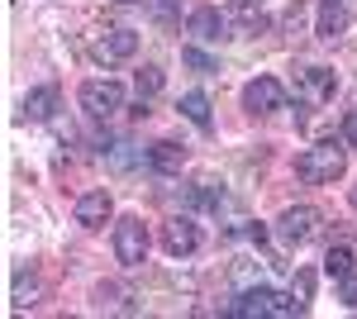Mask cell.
Listing matches in <instances>:
<instances>
[{"label":"cell","instance_id":"1","mask_svg":"<svg viewBox=\"0 0 357 319\" xmlns=\"http://www.w3.org/2000/svg\"><path fill=\"white\" fill-rule=\"evenodd\" d=\"M348 172V148L343 143H314V148H305L301 158H296V177H301L305 186H333L338 177Z\"/></svg>","mask_w":357,"mask_h":319},{"label":"cell","instance_id":"2","mask_svg":"<svg viewBox=\"0 0 357 319\" xmlns=\"http://www.w3.org/2000/svg\"><path fill=\"white\" fill-rule=\"evenodd\" d=\"M82 110L91 119H114L119 110H124V86L110 77H96L82 86Z\"/></svg>","mask_w":357,"mask_h":319},{"label":"cell","instance_id":"3","mask_svg":"<svg viewBox=\"0 0 357 319\" xmlns=\"http://www.w3.org/2000/svg\"><path fill=\"white\" fill-rule=\"evenodd\" d=\"M114 258L124 267H143V258H148V229H143L138 214H124L114 224Z\"/></svg>","mask_w":357,"mask_h":319},{"label":"cell","instance_id":"4","mask_svg":"<svg viewBox=\"0 0 357 319\" xmlns=\"http://www.w3.org/2000/svg\"><path fill=\"white\" fill-rule=\"evenodd\" d=\"M276 234H281V243H291V248L310 243L319 234V210L314 205H291V210L276 219Z\"/></svg>","mask_w":357,"mask_h":319},{"label":"cell","instance_id":"5","mask_svg":"<svg viewBox=\"0 0 357 319\" xmlns=\"http://www.w3.org/2000/svg\"><path fill=\"white\" fill-rule=\"evenodd\" d=\"M162 243H167V253H172V258H191L195 248H200V229H195V219H191V214H176V219H167Z\"/></svg>","mask_w":357,"mask_h":319},{"label":"cell","instance_id":"6","mask_svg":"<svg viewBox=\"0 0 357 319\" xmlns=\"http://www.w3.org/2000/svg\"><path fill=\"white\" fill-rule=\"evenodd\" d=\"M281 101H286V91H281L276 77H257V81L243 86V105L252 110V114H272V110H281Z\"/></svg>","mask_w":357,"mask_h":319},{"label":"cell","instance_id":"7","mask_svg":"<svg viewBox=\"0 0 357 319\" xmlns=\"http://www.w3.org/2000/svg\"><path fill=\"white\" fill-rule=\"evenodd\" d=\"M186 29H191L200 43H220V38H234V34H229V20H224L215 5H200V10H191Z\"/></svg>","mask_w":357,"mask_h":319},{"label":"cell","instance_id":"8","mask_svg":"<svg viewBox=\"0 0 357 319\" xmlns=\"http://www.w3.org/2000/svg\"><path fill=\"white\" fill-rule=\"evenodd\" d=\"M138 53L134 29H105V38H96V62H124Z\"/></svg>","mask_w":357,"mask_h":319},{"label":"cell","instance_id":"9","mask_svg":"<svg viewBox=\"0 0 357 319\" xmlns=\"http://www.w3.org/2000/svg\"><path fill=\"white\" fill-rule=\"evenodd\" d=\"M343 29H348V5L343 0H319V15H314V34L333 43V38H343Z\"/></svg>","mask_w":357,"mask_h":319},{"label":"cell","instance_id":"10","mask_svg":"<svg viewBox=\"0 0 357 319\" xmlns=\"http://www.w3.org/2000/svg\"><path fill=\"white\" fill-rule=\"evenodd\" d=\"M272 305H276V291H267V286H248L234 305H229V315H238V319H262V315H272Z\"/></svg>","mask_w":357,"mask_h":319},{"label":"cell","instance_id":"11","mask_svg":"<svg viewBox=\"0 0 357 319\" xmlns=\"http://www.w3.org/2000/svg\"><path fill=\"white\" fill-rule=\"evenodd\" d=\"M110 219V191H86L77 200V224L82 229H100Z\"/></svg>","mask_w":357,"mask_h":319},{"label":"cell","instance_id":"12","mask_svg":"<svg viewBox=\"0 0 357 319\" xmlns=\"http://www.w3.org/2000/svg\"><path fill=\"white\" fill-rule=\"evenodd\" d=\"M296 86H301V91L310 96V101H329L338 81H333V72H329V67H305L301 77H296Z\"/></svg>","mask_w":357,"mask_h":319},{"label":"cell","instance_id":"13","mask_svg":"<svg viewBox=\"0 0 357 319\" xmlns=\"http://www.w3.org/2000/svg\"><path fill=\"white\" fill-rule=\"evenodd\" d=\"M53 110H57V86H38L24 96V119H33V124L53 119Z\"/></svg>","mask_w":357,"mask_h":319},{"label":"cell","instance_id":"14","mask_svg":"<svg viewBox=\"0 0 357 319\" xmlns=\"http://www.w3.org/2000/svg\"><path fill=\"white\" fill-rule=\"evenodd\" d=\"M181 162H186V148L172 143V138H162V143L148 148V167H158V172H181Z\"/></svg>","mask_w":357,"mask_h":319},{"label":"cell","instance_id":"15","mask_svg":"<svg viewBox=\"0 0 357 319\" xmlns=\"http://www.w3.org/2000/svg\"><path fill=\"white\" fill-rule=\"evenodd\" d=\"M181 114L191 119L195 129H210V124H215V114H210V101H205L200 91H191V96H181Z\"/></svg>","mask_w":357,"mask_h":319},{"label":"cell","instance_id":"16","mask_svg":"<svg viewBox=\"0 0 357 319\" xmlns=\"http://www.w3.org/2000/svg\"><path fill=\"white\" fill-rule=\"evenodd\" d=\"M324 272H329V276H338V281H343V276H348V272H353V248H348V243H333L329 253H324Z\"/></svg>","mask_w":357,"mask_h":319},{"label":"cell","instance_id":"17","mask_svg":"<svg viewBox=\"0 0 357 319\" xmlns=\"http://www.w3.org/2000/svg\"><path fill=\"white\" fill-rule=\"evenodd\" d=\"M105 158H110V167L114 172H129L138 158H148L143 148H134V143H114V148H105Z\"/></svg>","mask_w":357,"mask_h":319},{"label":"cell","instance_id":"18","mask_svg":"<svg viewBox=\"0 0 357 319\" xmlns=\"http://www.w3.org/2000/svg\"><path fill=\"white\" fill-rule=\"evenodd\" d=\"M38 295H43V286H38V276H15V305H20V310H29V305H38Z\"/></svg>","mask_w":357,"mask_h":319},{"label":"cell","instance_id":"19","mask_svg":"<svg viewBox=\"0 0 357 319\" xmlns=\"http://www.w3.org/2000/svg\"><path fill=\"white\" fill-rule=\"evenodd\" d=\"M238 29H243V34H262V29H267V15H262L257 0H252V5H238Z\"/></svg>","mask_w":357,"mask_h":319},{"label":"cell","instance_id":"20","mask_svg":"<svg viewBox=\"0 0 357 319\" xmlns=\"http://www.w3.org/2000/svg\"><path fill=\"white\" fill-rule=\"evenodd\" d=\"M162 67H143V72H138L134 77V86H138V96H158V91H162Z\"/></svg>","mask_w":357,"mask_h":319},{"label":"cell","instance_id":"21","mask_svg":"<svg viewBox=\"0 0 357 319\" xmlns=\"http://www.w3.org/2000/svg\"><path fill=\"white\" fill-rule=\"evenodd\" d=\"M272 315H276V319H291V315H305V300H301V295H296V291H291V295H276Z\"/></svg>","mask_w":357,"mask_h":319},{"label":"cell","instance_id":"22","mask_svg":"<svg viewBox=\"0 0 357 319\" xmlns=\"http://www.w3.org/2000/svg\"><path fill=\"white\" fill-rule=\"evenodd\" d=\"M181 62H186V67H195V72H220V67H215V57L200 53V48H181Z\"/></svg>","mask_w":357,"mask_h":319},{"label":"cell","instance_id":"23","mask_svg":"<svg viewBox=\"0 0 357 319\" xmlns=\"http://www.w3.org/2000/svg\"><path fill=\"white\" fill-rule=\"evenodd\" d=\"M343 305H353V310H357V272L343 276Z\"/></svg>","mask_w":357,"mask_h":319},{"label":"cell","instance_id":"24","mask_svg":"<svg viewBox=\"0 0 357 319\" xmlns=\"http://www.w3.org/2000/svg\"><path fill=\"white\" fill-rule=\"evenodd\" d=\"M310 291H314V276H310V272H301V276H296V295H301L305 305H310Z\"/></svg>","mask_w":357,"mask_h":319},{"label":"cell","instance_id":"25","mask_svg":"<svg viewBox=\"0 0 357 319\" xmlns=\"http://www.w3.org/2000/svg\"><path fill=\"white\" fill-rule=\"evenodd\" d=\"M301 20H305V5H291V15H286V29L296 34V29H301Z\"/></svg>","mask_w":357,"mask_h":319},{"label":"cell","instance_id":"26","mask_svg":"<svg viewBox=\"0 0 357 319\" xmlns=\"http://www.w3.org/2000/svg\"><path fill=\"white\" fill-rule=\"evenodd\" d=\"M153 10H158V20H162V24H172V0H153Z\"/></svg>","mask_w":357,"mask_h":319},{"label":"cell","instance_id":"27","mask_svg":"<svg viewBox=\"0 0 357 319\" xmlns=\"http://www.w3.org/2000/svg\"><path fill=\"white\" fill-rule=\"evenodd\" d=\"M348 143H353V148H357V110H353V114H348Z\"/></svg>","mask_w":357,"mask_h":319},{"label":"cell","instance_id":"28","mask_svg":"<svg viewBox=\"0 0 357 319\" xmlns=\"http://www.w3.org/2000/svg\"><path fill=\"white\" fill-rule=\"evenodd\" d=\"M353 210H357V186H353Z\"/></svg>","mask_w":357,"mask_h":319},{"label":"cell","instance_id":"29","mask_svg":"<svg viewBox=\"0 0 357 319\" xmlns=\"http://www.w3.org/2000/svg\"><path fill=\"white\" fill-rule=\"evenodd\" d=\"M234 5H252V0H234Z\"/></svg>","mask_w":357,"mask_h":319},{"label":"cell","instance_id":"30","mask_svg":"<svg viewBox=\"0 0 357 319\" xmlns=\"http://www.w3.org/2000/svg\"><path fill=\"white\" fill-rule=\"evenodd\" d=\"M119 5H134V0H119Z\"/></svg>","mask_w":357,"mask_h":319}]
</instances>
